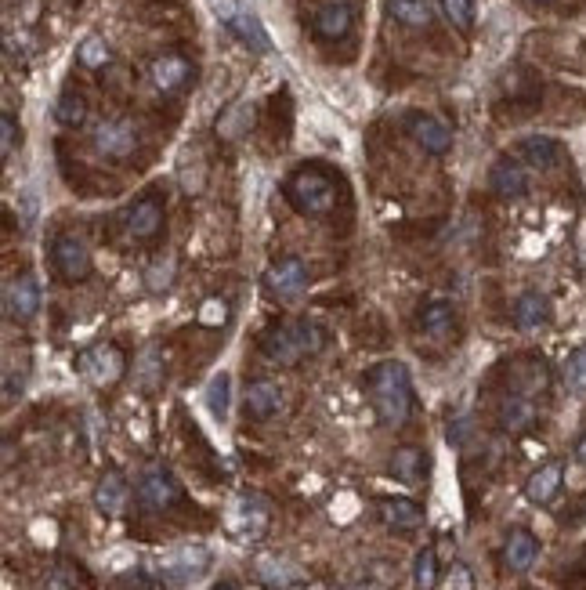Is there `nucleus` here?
<instances>
[{
	"instance_id": "f257e3e1",
	"label": "nucleus",
	"mask_w": 586,
	"mask_h": 590,
	"mask_svg": "<svg viewBox=\"0 0 586 590\" xmlns=\"http://www.w3.org/2000/svg\"><path fill=\"white\" fill-rule=\"evenodd\" d=\"M366 391L369 402H373V413L384 428H402L413 417V381L398 359L377 362L366 373Z\"/></svg>"
},
{
	"instance_id": "f03ea898",
	"label": "nucleus",
	"mask_w": 586,
	"mask_h": 590,
	"mask_svg": "<svg viewBox=\"0 0 586 590\" xmlns=\"http://www.w3.org/2000/svg\"><path fill=\"white\" fill-rule=\"evenodd\" d=\"M322 344H326V334L312 319H283L261 334V355L275 366H297V362L319 355Z\"/></svg>"
},
{
	"instance_id": "7ed1b4c3",
	"label": "nucleus",
	"mask_w": 586,
	"mask_h": 590,
	"mask_svg": "<svg viewBox=\"0 0 586 590\" xmlns=\"http://www.w3.org/2000/svg\"><path fill=\"white\" fill-rule=\"evenodd\" d=\"M286 200H290L293 210L304 214V218H322V214H330L333 203H337V185H333L330 174L319 171V167H301V171L286 181Z\"/></svg>"
},
{
	"instance_id": "20e7f679",
	"label": "nucleus",
	"mask_w": 586,
	"mask_h": 590,
	"mask_svg": "<svg viewBox=\"0 0 586 590\" xmlns=\"http://www.w3.org/2000/svg\"><path fill=\"white\" fill-rule=\"evenodd\" d=\"M268 522H272V507H268L265 496L257 493H243L236 496L225 511V529L236 536L239 543H257L265 540Z\"/></svg>"
},
{
	"instance_id": "39448f33",
	"label": "nucleus",
	"mask_w": 586,
	"mask_h": 590,
	"mask_svg": "<svg viewBox=\"0 0 586 590\" xmlns=\"http://www.w3.org/2000/svg\"><path fill=\"white\" fill-rule=\"evenodd\" d=\"M80 373H84L87 381L95 384V388H113V384L123 381V373H127V355L116 348V344H95V348H87L80 359H76Z\"/></svg>"
},
{
	"instance_id": "423d86ee",
	"label": "nucleus",
	"mask_w": 586,
	"mask_h": 590,
	"mask_svg": "<svg viewBox=\"0 0 586 590\" xmlns=\"http://www.w3.org/2000/svg\"><path fill=\"white\" fill-rule=\"evenodd\" d=\"M51 265H55L62 283H84L91 276V250H87V243L80 236L62 232L51 243Z\"/></svg>"
},
{
	"instance_id": "0eeeda50",
	"label": "nucleus",
	"mask_w": 586,
	"mask_h": 590,
	"mask_svg": "<svg viewBox=\"0 0 586 590\" xmlns=\"http://www.w3.org/2000/svg\"><path fill=\"white\" fill-rule=\"evenodd\" d=\"M312 283V272L304 265L301 257H279L272 268L265 272V290L268 297L275 301H293V297H301Z\"/></svg>"
},
{
	"instance_id": "6e6552de",
	"label": "nucleus",
	"mask_w": 586,
	"mask_h": 590,
	"mask_svg": "<svg viewBox=\"0 0 586 590\" xmlns=\"http://www.w3.org/2000/svg\"><path fill=\"white\" fill-rule=\"evenodd\" d=\"M138 500L145 511H171L174 504H181V482L167 467H149L138 482Z\"/></svg>"
},
{
	"instance_id": "1a4fd4ad",
	"label": "nucleus",
	"mask_w": 586,
	"mask_h": 590,
	"mask_svg": "<svg viewBox=\"0 0 586 590\" xmlns=\"http://www.w3.org/2000/svg\"><path fill=\"white\" fill-rule=\"evenodd\" d=\"M138 149V127L131 120H105L95 127V153L105 160H127Z\"/></svg>"
},
{
	"instance_id": "9d476101",
	"label": "nucleus",
	"mask_w": 586,
	"mask_h": 590,
	"mask_svg": "<svg viewBox=\"0 0 586 590\" xmlns=\"http://www.w3.org/2000/svg\"><path fill=\"white\" fill-rule=\"evenodd\" d=\"M163 203L156 192H145L142 200H134L131 210H127V236L138 239V243H152V239L163 232Z\"/></svg>"
},
{
	"instance_id": "9b49d317",
	"label": "nucleus",
	"mask_w": 586,
	"mask_h": 590,
	"mask_svg": "<svg viewBox=\"0 0 586 590\" xmlns=\"http://www.w3.org/2000/svg\"><path fill=\"white\" fill-rule=\"evenodd\" d=\"M207 569H210V551L203 543L178 547V551H171L163 558V576L171 583H196Z\"/></svg>"
},
{
	"instance_id": "f8f14e48",
	"label": "nucleus",
	"mask_w": 586,
	"mask_h": 590,
	"mask_svg": "<svg viewBox=\"0 0 586 590\" xmlns=\"http://www.w3.org/2000/svg\"><path fill=\"white\" fill-rule=\"evenodd\" d=\"M406 131L413 134V142L424 149V153H449L453 149V131H449V124H442L438 116L431 113H409L406 116Z\"/></svg>"
},
{
	"instance_id": "ddd939ff",
	"label": "nucleus",
	"mask_w": 586,
	"mask_h": 590,
	"mask_svg": "<svg viewBox=\"0 0 586 590\" xmlns=\"http://www.w3.org/2000/svg\"><path fill=\"white\" fill-rule=\"evenodd\" d=\"M4 308H8V315L15 319V323H29V319H37V312H40L37 279L29 276V272H22V276L11 279L8 294H4Z\"/></svg>"
},
{
	"instance_id": "4468645a",
	"label": "nucleus",
	"mask_w": 586,
	"mask_h": 590,
	"mask_svg": "<svg viewBox=\"0 0 586 590\" xmlns=\"http://www.w3.org/2000/svg\"><path fill=\"white\" fill-rule=\"evenodd\" d=\"M127 496H131V489H127V478L120 475V471H105L102 478H98L95 486V507L98 514H105V518H120L123 507H127Z\"/></svg>"
},
{
	"instance_id": "2eb2a0df",
	"label": "nucleus",
	"mask_w": 586,
	"mask_h": 590,
	"mask_svg": "<svg viewBox=\"0 0 586 590\" xmlns=\"http://www.w3.org/2000/svg\"><path fill=\"white\" fill-rule=\"evenodd\" d=\"M380 518L395 533H416L424 525V507L406 496H388V500H380Z\"/></svg>"
},
{
	"instance_id": "dca6fc26",
	"label": "nucleus",
	"mask_w": 586,
	"mask_h": 590,
	"mask_svg": "<svg viewBox=\"0 0 586 590\" xmlns=\"http://www.w3.org/2000/svg\"><path fill=\"white\" fill-rule=\"evenodd\" d=\"M283 410V388L275 381H250L246 384V417L272 420Z\"/></svg>"
},
{
	"instance_id": "f3484780",
	"label": "nucleus",
	"mask_w": 586,
	"mask_h": 590,
	"mask_svg": "<svg viewBox=\"0 0 586 590\" xmlns=\"http://www.w3.org/2000/svg\"><path fill=\"white\" fill-rule=\"evenodd\" d=\"M561 482H565V467H561L558 460L536 467V471L529 475V482H525V496H529V504L547 507L550 500L561 493Z\"/></svg>"
},
{
	"instance_id": "a211bd4d",
	"label": "nucleus",
	"mask_w": 586,
	"mask_h": 590,
	"mask_svg": "<svg viewBox=\"0 0 586 590\" xmlns=\"http://www.w3.org/2000/svg\"><path fill=\"white\" fill-rule=\"evenodd\" d=\"M149 77H152V84H156V91L171 95V91L185 87V80L192 77V66L185 55H160L149 66Z\"/></svg>"
},
{
	"instance_id": "6ab92c4d",
	"label": "nucleus",
	"mask_w": 586,
	"mask_h": 590,
	"mask_svg": "<svg viewBox=\"0 0 586 590\" xmlns=\"http://www.w3.org/2000/svg\"><path fill=\"white\" fill-rule=\"evenodd\" d=\"M254 569H257V580L268 583L272 590H293L297 583H304V572L293 562H286V558H275V554H261L254 562Z\"/></svg>"
},
{
	"instance_id": "aec40b11",
	"label": "nucleus",
	"mask_w": 586,
	"mask_h": 590,
	"mask_svg": "<svg viewBox=\"0 0 586 590\" xmlns=\"http://www.w3.org/2000/svg\"><path fill=\"white\" fill-rule=\"evenodd\" d=\"M500 428L507 431V435H521V431H529L532 424H536V402L529 399V395H518V391H511L507 399L500 402Z\"/></svg>"
},
{
	"instance_id": "412c9836",
	"label": "nucleus",
	"mask_w": 586,
	"mask_h": 590,
	"mask_svg": "<svg viewBox=\"0 0 586 590\" xmlns=\"http://www.w3.org/2000/svg\"><path fill=\"white\" fill-rule=\"evenodd\" d=\"M539 558V540L529 533V529H514L503 543V565L511 572H529Z\"/></svg>"
},
{
	"instance_id": "4be33fe9",
	"label": "nucleus",
	"mask_w": 586,
	"mask_h": 590,
	"mask_svg": "<svg viewBox=\"0 0 586 590\" xmlns=\"http://www.w3.org/2000/svg\"><path fill=\"white\" fill-rule=\"evenodd\" d=\"M489 185L496 196H503V200H518V196H525L529 192V174H525V167L514 160H500L496 167H492L489 174Z\"/></svg>"
},
{
	"instance_id": "5701e85b",
	"label": "nucleus",
	"mask_w": 586,
	"mask_h": 590,
	"mask_svg": "<svg viewBox=\"0 0 586 590\" xmlns=\"http://www.w3.org/2000/svg\"><path fill=\"white\" fill-rule=\"evenodd\" d=\"M453 326H456L453 305H445V301H431V305L420 308V334H424L427 341L445 344L449 337H453Z\"/></svg>"
},
{
	"instance_id": "b1692460",
	"label": "nucleus",
	"mask_w": 586,
	"mask_h": 590,
	"mask_svg": "<svg viewBox=\"0 0 586 590\" xmlns=\"http://www.w3.org/2000/svg\"><path fill=\"white\" fill-rule=\"evenodd\" d=\"M351 22H355V11H351V4H322L319 11H315V37L322 40H341L348 37Z\"/></svg>"
},
{
	"instance_id": "393cba45",
	"label": "nucleus",
	"mask_w": 586,
	"mask_h": 590,
	"mask_svg": "<svg viewBox=\"0 0 586 590\" xmlns=\"http://www.w3.org/2000/svg\"><path fill=\"white\" fill-rule=\"evenodd\" d=\"M514 326L518 330H539V326H547L550 319V301L539 290H525V294L514 301Z\"/></svg>"
},
{
	"instance_id": "a878e982",
	"label": "nucleus",
	"mask_w": 586,
	"mask_h": 590,
	"mask_svg": "<svg viewBox=\"0 0 586 590\" xmlns=\"http://www.w3.org/2000/svg\"><path fill=\"white\" fill-rule=\"evenodd\" d=\"M424 467H427V457L420 446H398L395 453H391V464L388 471L402 482V486H420V478H424Z\"/></svg>"
},
{
	"instance_id": "bb28decb",
	"label": "nucleus",
	"mask_w": 586,
	"mask_h": 590,
	"mask_svg": "<svg viewBox=\"0 0 586 590\" xmlns=\"http://www.w3.org/2000/svg\"><path fill=\"white\" fill-rule=\"evenodd\" d=\"M547 388V366L539 359H518L511 370V391L518 395H539V391Z\"/></svg>"
},
{
	"instance_id": "cd10ccee",
	"label": "nucleus",
	"mask_w": 586,
	"mask_h": 590,
	"mask_svg": "<svg viewBox=\"0 0 586 590\" xmlns=\"http://www.w3.org/2000/svg\"><path fill=\"white\" fill-rule=\"evenodd\" d=\"M518 156L532 167H554L561 160V142L550 134H532L518 145Z\"/></svg>"
},
{
	"instance_id": "c85d7f7f",
	"label": "nucleus",
	"mask_w": 586,
	"mask_h": 590,
	"mask_svg": "<svg viewBox=\"0 0 586 590\" xmlns=\"http://www.w3.org/2000/svg\"><path fill=\"white\" fill-rule=\"evenodd\" d=\"M254 127V102H232L225 109V113L218 116V134L221 138H228V142H236V138H243L246 131Z\"/></svg>"
},
{
	"instance_id": "c756f323",
	"label": "nucleus",
	"mask_w": 586,
	"mask_h": 590,
	"mask_svg": "<svg viewBox=\"0 0 586 590\" xmlns=\"http://www.w3.org/2000/svg\"><path fill=\"white\" fill-rule=\"evenodd\" d=\"M44 590H91V576L80 562H55V569L48 572V580H44Z\"/></svg>"
},
{
	"instance_id": "7c9ffc66",
	"label": "nucleus",
	"mask_w": 586,
	"mask_h": 590,
	"mask_svg": "<svg viewBox=\"0 0 586 590\" xmlns=\"http://www.w3.org/2000/svg\"><path fill=\"white\" fill-rule=\"evenodd\" d=\"M388 11H391V19L409 29L431 26V8H427V0H388Z\"/></svg>"
},
{
	"instance_id": "2f4dec72",
	"label": "nucleus",
	"mask_w": 586,
	"mask_h": 590,
	"mask_svg": "<svg viewBox=\"0 0 586 590\" xmlns=\"http://www.w3.org/2000/svg\"><path fill=\"white\" fill-rule=\"evenodd\" d=\"M232 33H236L239 40H243L246 48H254V51H272V40H268L265 26H261V19L257 15H250V11H243L236 22H232Z\"/></svg>"
},
{
	"instance_id": "473e14b6",
	"label": "nucleus",
	"mask_w": 586,
	"mask_h": 590,
	"mask_svg": "<svg viewBox=\"0 0 586 590\" xmlns=\"http://www.w3.org/2000/svg\"><path fill=\"white\" fill-rule=\"evenodd\" d=\"M55 120L62 127H80L87 120V102L76 91H62L55 102Z\"/></svg>"
},
{
	"instance_id": "72a5a7b5",
	"label": "nucleus",
	"mask_w": 586,
	"mask_h": 590,
	"mask_svg": "<svg viewBox=\"0 0 586 590\" xmlns=\"http://www.w3.org/2000/svg\"><path fill=\"white\" fill-rule=\"evenodd\" d=\"M413 583L416 590H435L438 587V554L435 547H424L413 562Z\"/></svg>"
},
{
	"instance_id": "f704fd0d",
	"label": "nucleus",
	"mask_w": 586,
	"mask_h": 590,
	"mask_svg": "<svg viewBox=\"0 0 586 590\" xmlns=\"http://www.w3.org/2000/svg\"><path fill=\"white\" fill-rule=\"evenodd\" d=\"M76 58H80V66H87V69H105L113 62V51H109V44H105L102 37H87L84 44L76 48Z\"/></svg>"
},
{
	"instance_id": "c9c22d12",
	"label": "nucleus",
	"mask_w": 586,
	"mask_h": 590,
	"mask_svg": "<svg viewBox=\"0 0 586 590\" xmlns=\"http://www.w3.org/2000/svg\"><path fill=\"white\" fill-rule=\"evenodd\" d=\"M228 391H232V377H228V373H218L207 388V406L218 420L228 417Z\"/></svg>"
},
{
	"instance_id": "e433bc0d",
	"label": "nucleus",
	"mask_w": 586,
	"mask_h": 590,
	"mask_svg": "<svg viewBox=\"0 0 586 590\" xmlns=\"http://www.w3.org/2000/svg\"><path fill=\"white\" fill-rule=\"evenodd\" d=\"M442 11H445V19L453 22V29H460V33H471V26H474V0H442Z\"/></svg>"
},
{
	"instance_id": "4c0bfd02",
	"label": "nucleus",
	"mask_w": 586,
	"mask_h": 590,
	"mask_svg": "<svg viewBox=\"0 0 586 590\" xmlns=\"http://www.w3.org/2000/svg\"><path fill=\"white\" fill-rule=\"evenodd\" d=\"M565 381L576 395H586V344H579L565 366Z\"/></svg>"
},
{
	"instance_id": "58836bf2",
	"label": "nucleus",
	"mask_w": 586,
	"mask_h": 590,
	"mask_svg": "<svg viewBox=\"0 0 586 590\" xmlns=\"http://www.w3.org/2000/svg\"><path fill=\"white\" fill-rule=\"evenodd\" d=\"M171 283H174V257H167V261H156V265L145 272V286H149L152 294L171 290Z\"/></svg>"
},
{
	"instance_id": "ea45409f",
	"label": "nucleus",
	"mask_w": 586,
	"mask_h": 590,
	"mask_svg": "<svg viewBox=\"0 0 586 590\" xmlns=\"http://www.w3.org/2000/svg\"><path fill=\"white\" fill-rule=\"evenodd\" d=\"M15 145H19V124H15V116H11V113H4V116H0V156H4V160H11Z\"/></svg>"
},
{
	"instance_id": "a19ab883",
	"label": "nucleus",
	"mask_w": 586,
	"mask_h": 590,
	"mask_svg": "<svg viewBox=\"0 0 586 590\" xmlns=\"http://www.w3.org/2000/svg\"><path fill=\"white\" fill-rule=\"evenodd\" d=\"M228 319V305L221 297H207L203 305H199V323L203 326H225Z\"/></svg>"
},
{
	"instance_id": "79ce46f5",
	"label": "nucleus",
	"mask_w": 586,
	"mask_h": 590,
	"mask_svg": "<svg viewBox=\"0 0 586 590\" xmlns=\"http://www.w3.org/2000/svg\"><path fill=\"white\" fill-rule=\"evenodd\" d=\"M442 590H474V572L464 562H453V569L445 572Z\"/></svg>"
},
{
	"instance_id": "37998d69",
	"label": "nucleus",
	"mask_w": 586,
	"mask_h": 590,
	"mask_svg": "<svg viewBox=\"0 0 586 590\" xmlns=\"http://www.w3.org/2000/svg\"><path fill=\"white\" fill-rule=\"evenodd\" d=\"M210 11H214V19L218 22L232 26V22L243 15V4H239V0H210Z\"/></svg>"
},
{
	"instance_id": "c03bdc74",
	"label": "nucleus",
	"mask_w": 586,
	"mask_h": 590,
	"mask_svg": "<svg viewBox=\"0 0 586 590\" xmlns=\"http://www.w3.org/2000/svg\"><path fill=\"white\" fill-rule=\"evenodd\" d=\"M344 590H391V583H373V580H366V583H355V587H344Z\"/></svg>"
},
{
	"instance_id": "a18cd8bd",
	"label": "nucleus",
	"mask_w": 586,
	"mask_h": 590,
	"mask_svg": "<svg viewBox=\"0 0 586 590\" xmlns=\"http://www.w3.org/2000/svg\"><path fill=\"white\" fill-rule=\"evenodd\" d=\"M576 460H579V464L586 467V435H583V438H579V442H576Z\"/></svg>"
},
{
	"instance_id": "49530a36",
	"label": "nucleus",
	"mask_w": 586,
	"mask_h": 590,
	"mask_svg": "<svg viewBox=\"0 0 586 590\" xmlns=\"http://www.w3.org/2000/svg\"><path fill=\"white\" fill-rule=\"evenodd\" d=\"M579 261H583V268H586V229L579 232Z\"/></svg>"
},
{
	"instance_id": "de8ad7c7",
	"label": "nucleus",
	"mask_w": 586,
	"mask_h": 590,
	"mask_svg": "<svg viewBox=\"0 0 586 590\" xmlns=\"http://www.w3.org/2000/svg\"><path fill=\"white\" fill-rule=\"evenodd\" d=\"M214 590H236V587H232V583H218Z\"/></svg>"
},
{
	"instance_id": "09e8293b",
	"label": "nucleus",
	"mask_w": 586,
	"mask_h": 590,
	"mask_svg": "<svg viewBox=\"0 0 586 590\" xmlns=\"http://www.w3.org/2000/svg\"><path fill=\"white\" fill-rule=\"evenodd\" d=\"M529 4H550V0H529Z\"/></svg>"
}]
</instances>
